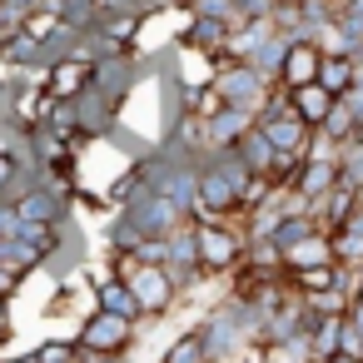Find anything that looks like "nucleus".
Instances as JSON below:
<instances>
[{"instance_id": "nucleus-2", "label": "nucleus", "mask_w": 363, "mask_h": 363, "mask_svg": "<svg viewBox=\"0 0 363 363\" xmlns=\"http://www.w3.org/2000/svg\"><path fill=\"white\" fill-rule=\"evenodd\" d=\"M214 90H219V100H224V105L249 110V115L259 120V110H264V105H269V95H274V80H269V75H259L249 60H229V65H219V70H214Z\"/></svg>"}, {"instance_id": "nucleus-10", "label": "nucleus", "mask_w": 363, "mask_h": 363, "mask_svg": "<svg viewBox=\"0 0 363 363\" xmlns=\"http://www.w3.org/2000/svg\"><path fill=\"white\" fill-rule=\"evenodd\" d=\"M289 105H294V115L308 125V130H318L323 125V115L333 110V95L313 80V85H298V90H289Z\"/></svg>"}, {"instance_id": "nucleus-13", "label": "nucleus", "mask_w": 363, "mask_h": 363, "mask_svg": "<svg viewBox=\"0 0 363 363\" xmlns=\"http://www.w3.org/2000/svg\"><path fill=\"white\" fill-rule=\"evenodd\" d=\"M318 85L338 100V95H348L353 90V55H323L318 60Z\"/></svg>"}, {"instance_id": "nucleus-15", "label": "nucleus", "mask_w": 363, "mask_h": 363, "mask_svg": "<svg viewBox=\"0 0 363 363\" xmlns=\"http://www.w3.org/2000/svg\"><path fill=\"white\" fill-rule=\"evenodd\" d=\"M26 179H30V169H26L21 150H16V145H0V199H11Z\"/></svg>"}, {"instance_id": "nucleus-20", "label": "nucleus", "mask_w": 363, "mask_h": 363, "mask_svg": "<svg viewBox=\"0 0 363 363\" xmlns=\"http://www.w3.org/2000/svg\"><path fill=\"white\" fill-rule=\"evenodd\" d=\"M0 343H11V294H0Z\"/></svg>"}, {"instance_id": "nucleus-1", "label": "nucleus", "mask_w": 363, "mask_h": 363, "mask_svg": "<svg viewBox=\"0 0 363 363\" xmlns=\"http://www.w3.org/2000/svg\"><path fill=\"white\" fill-rule=\"evenodd\" d=\"M194 254H199V269L214 279V274H234L249 254V239L234 219H194Z\"/></svg>"}, {"instance_id": "nucleus-4", "label": "nucleus", "mask_w": 363, "mask_h": 363, "mask_svg": "<svg viewBox=\"0 0 363 363\" xmlns=\"http://www.w3.org/2000/svg\"><path fill=\"white\" fill-rule=\"evenodd\" d=\"M125 284H130V294L140 303V318H160V313H169L179 303V284L169 279L164 264H135L125 274Z\"/></svg>"}, {"instance_id": "nucleus-6", "label": "nucleus", "mask_w": 363, "mask_h": 363, "mask_svg": "<svg viewBox=\"0 0 363 363\" xmlns=\"http://www.w3.org/2000/svg\"><path fill=\"white\" fill-rule=\"evenodd\" d=\"M90 80H95V65H90V60L60 55V60H50V65H45V95H50V100H60V105L80 100V90H85Z\"/></svg>"}, {"instance_id": "nucleus-7", "label": "nucleus", "mask_w": 363, "mask_h": 363, "mask_svg": "<svg viewBox=\"0 0 363 363\" xmlns=\"http://www.w3.org/2000/svg\"><path fill=\"white\" fill-rule=\"evenodd\" d=\"M318 60H323V50H318L308 35H294L289 50H284V65H279V85H284V90L313 85V80H318Z\"/></svg>"}, {"instance_id": "nucleus-22", "label": "nucleus", "mask_w": 363, "mask_h": 363, "mask_svg": "<svg viewBox=\"0 0 363 363\" xmlns=\"http://www.w3.org/2000/svg\"><path fill=\"white\" fill-rule=\"evenodd\" d=\"M155 363H164V358H155Z\"/></svg>"}, {"instance_id": "nucleus-9", "label": "nucleus", "mask_w": 363, "mask_h": 363, "mask_svg": "<svg viewBox=\"0 0 363 363\" xmlns=\"http://www.w3.org/2000/svg\"><path fill=\"white\" fill-rule=\"evenodd\" d=\"M279 254H284V274L318 269V264H333V239H328L323 229H308V234H298L294 244H284Z\"/></svg>"}, {"instance_id": "nucleus-19", "label": "nucleus", "mask_w": 363, "mask_h": 363, "mask_svg": "<svg viewBox=\"0 0 363 363\" xmlns=\"http://www.w3.org/2000/svg\"><path fill=\"white\" fill-rule=\"evenodd\" d=\"M16 30H21V16H11L6 6H0V50H6V40H11Z\"/></svg>"}, {"instance_id": "nucleus-8", "label": "nucleus", "mask_w": 363, "mask_h": 363, "mask_svg": "<svg viewBox=\"0 0 363 363\" xmlns=\"http://www.w3.org/2000/svg\"><path fill=\"white\" fill-rule=\"evenodd\" d=\"M249 130H254V115H249V110H234V105H224L219 115H209V120H204V155L234 150V145H239Z\"/></svg>"}, {"instance_id": "nucleus-16", "label": "nucleus", "mask_w": 363, "mask_h": 363, "mask_svg": "<svg viewBox=\"0 0 363 363\" xmlns=\"http://www.w3.org/2000/svg\"><path fill=\"white\" fill-rule=\"evenodd\" d=\"M164 363H209V353H204V338H199V328H184L169 348H164Z\"/></svg>"}, {"instance_id": "nucleus-3", "label": "nucleus", "mask_w": 363, "mask_h": 363, "mask_svg": "<svg viewBox=\"0 0 363 363\" xmlns=\"http://www.w3.org/2000/svg\"><path fill=\"white\" fill-rule=\"evenodd\" d=\"M259 130H264V140L279 150V155H303L308 150V140H313V130L294 115V105H289V90L284 85H274V95H269V105L259 110V120H254Z\"/></svg>"}, {"instance_id": "nucleus-17", "label": "nucleus", "mask_w": 363, "mask_h": 363, "mask_svg": "<svg viewBox=\"0 0 363 363\" xmlns=\"http://www.w3.org/2000/svg\"><path fill=\"white\" fill-rule=\"evenodd\" d=\"M338 179L343 184H363V135H353L348 145H338Z\"/></svg>"}, {"instance_id": "nucleus-14", "label": "nucleus", "mask_w": 363, "mask_h": 363, "mask_svg": "<svg viewBox=\"0 0 363 363\" xmlns=\"http://www.w3.org/2000/svg\"><path fill=\"white\" fill-rule=\"evenodd\" d=\"M234 150H239V160H244L254 174H269V169H274V160H279V150L264 140V130H259V125H254V130H249V135H244Z\"/></svg>"}, {"instance_id": "nucleus-12", "label": "nucleus", "mask_w": 363, "mask_h": 363, "mask_svg": "<svg viewBox=\"0 0 363 363\" xmlns=\"http://www.w3.org/2000/svg\"><path fill=\"white\" fill-rule=\"evenodd\" d=\"M318 135H323V140H333V145H348L353 135H363V115H358L348 100H333V110L323 115Z\"/></svg>"}, {"instance_id": "nucleus-11", "label": "nucleus", "mask_w": 363, "mask_h": 363, "mask_svg": "<svg viewBox=\"0 0 363 363\" xmlns=\"http://www.w3.org/2000/svg\"><path fill=\"white\" fill-rule=\"evenodd\" d=\"M0 269H11L16 279H26V274H35V269H45V254L26 239V234H16V239H0Z\"/></svg>"}, {"instance_id": "nucleus-18", "label": "nucleus", "mask_w": 363, "mask_h": 363, "mask_svg": "<svg viewBox=\"0 0 363 363\" xmlns=\"http://www.w3.org/2000/svg\"><path fill=\"white\" fill-rule=\"evenodd\" d=\"M16 234H21V214L11 199H0V239H16Z\"/></svg>"}, {"instance_id": "nucleus-21", "label": "nucleus", "mask_w": 363, "mask_h": 363, "mask_svg": "<svg viewBox=\"0 0 363 363\" xmlns=\"http://www.w3.org/2000/svg\"><path fill=\"white\" fill-rule=\"evenodd\" d=\"M323 363H363V358H348V353H333V358H323Z\"/></svg>"}, {"instance_id": "nucleus-5", "label": "nucleus", "mask_w": 363, "mask_h": 363, "mask_svg": "<svg viewBox=\"0 0 363 363\" xmlns=\"http://www.w3.org/2000/svg\"><path fill=\"white\" fill-rule=\"evenodd\" d=\"M130 343H135V318H115V313H100V308L90 318H80V328H75V348L80 353L120 358Z\"/></svg>"}]
</instances>
